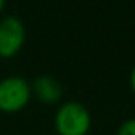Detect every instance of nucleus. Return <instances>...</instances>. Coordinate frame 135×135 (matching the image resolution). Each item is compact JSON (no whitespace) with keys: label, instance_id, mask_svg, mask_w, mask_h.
Here are the masks:
<instances>
[{"label":"nucleus","instance_id":"nucleus-3","mask_svg":"<svg viewBox=\"0 0 135 135\" xmlns=\"http://www.w3.org/2000/svg\"><path fill=\"white\" fill-rule=\"evenodd\" d=\"M27 30L17 16L0 17V58H14L24 47Z\"/></svg>","mask_w":135,"mask_h":135},{"label":"nucleus","instance_id":"nucleus-5","mask_svg":"<svg viewBox=\"0 0 135 135\" xmlns=\"http://www.w3.org/2000/svg\"><path fill=\"white\" fill-rule=\"evenodd\" d=\"M116 135H135V118H129L123 121L116 131Z\"/></svg>","mask_w":135,"mask_h":135},{"label":"nucleus","instance_id":"nucleus-6","mask_svg":"<svg viewBox=\"0 0 135 135\" xmlns=\"http://www.w3.org/2000/svg\"><path fill=\"white\" fill-rule=\"evenodd\" d=\"M129 85H131V90L134 91V94H135V65L132 66L131 74H129Z\"/></svg>","mask_w":135,"mask_h":135},{"label":"nucleus","instance_id":"nucleus-4","mask_svg":"<svg viewBox=\"0 0 135 135\" xmlns=\"http://www.w3.org/2000/svg\"><path fill=\"white\" fill-rule=\"evenodd\" d=\"M30 86H32V96H35L38 101L46 105H55L63 98V86L52 75L47 74L38 75L30 83Z\"/></svg>","mask_w":135,"mask_h":135},{"label":"nucleus","instance_id":"nucleus-2","mask_svg":"<svg viewBox=\"0 0 135 135\" xmlns=\"http://www.w3.org/2000/svg\"><path fill=\"white\" fill-rule=\"evenodd\" d=\"M30 82L22 75H8L0 80V112L17 113L24 110L32 99Z\"/></svg>","mask_w":135,"mask_h":135},{"label":"nucleus","instance_id":"nucleus-7","mask_svg":"<svg viewBox=\"0 0 135 135\" xmlns=\"http://www.w3.org/2000/svg\"><path fill=\"white\" fill-rule=\"evenodd\" d=\"M5 5H6V0H0V14L3 13V9H5Z\"/></svg>","mask_w":135,"mask_h":135},{"label":"nucleus","instance_id":"nucleus-1","mask_svg":"<svg viewBox=\"0 0 135 135\" xmlns=\"http://www.w3.org/2000/svg\"><path fill=\"white\" fill-rule=\"evenodd\" d=\"M90 110L77 101L63 102L54 116V126L58 135H86L91 129Z\"/></svg>","mask_w":135,"mask_h":135}]
</instances>
